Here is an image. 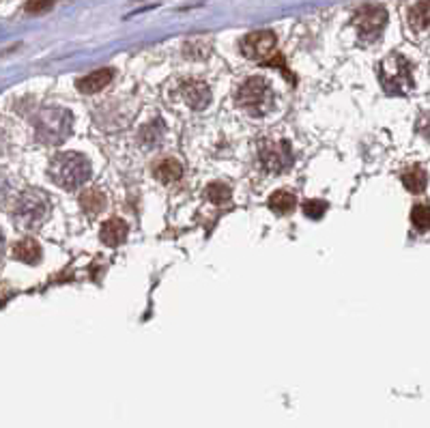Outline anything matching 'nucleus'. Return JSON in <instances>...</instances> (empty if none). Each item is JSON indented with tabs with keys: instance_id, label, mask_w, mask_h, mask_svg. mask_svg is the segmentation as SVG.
<instances>
[{
	"instance_id": "obj_17",
	"label": "nucleus",
	"mask_w": 430,
	"mask_h": 428,
	"mask_svg": "<svg viewBox=\"0 0 430 428\" xmlns=\"http://www.w3.org/2000/svg\"><path fill=\"white\" fill-rule=\"evenodd\" d=\"M411 22H413V26L415 28H428V0H422L419 5H415L413 7V11H411Z\"/></svg>"
},
{
	"instance_id": "obj_5",
	"label": "nucleus",
	"mask_w": 430,
	"mask_h": 428,
	"mask_svg": "<svg viewBox=\"0 0 430 428\" xmlns=\"http://www.w3.org/2000/svg\"><path fill=\"white\" fill-rule=\"evenodd\" d=\"M276 48V35L271 30H258V32H252L247 35L243 41H241V50L247 59H254V61H263L267 59Z\"/></svg>"
},
{
	"instance_id": "obj_19",
	"label": "nucleus",
	"mask_w": 430,
	"mask_h": 428,
	"mask_svg": "<svg viewBox=\"0 0 430 428\" xmlns=\"http://www.w3.org/2000/svg\"><path fill=\"white\" fill-rule=\"evenodd\" d=\"M325 209H327V204L321 202V200H312V202H308V204L304 207V211L308 213L310 218H321L323 213H325Z\"/></svg>"
},
{
	"instance_id": "obj_8",
	"label": "nucleus",
	"mask_w": 430,
	"mask_h": 428,
	"mask_svg": "<svg viewBox=\"0 0 430 428\" xmlns=\"http://www.w3.org/2000/svg\"><path fill=\"white\" fill-rule=\"evenodd\" d=\"M261 159L269 170H282L290 161V151L280 149V145H276V142H267L261 149Z\"/></svg>"
},
{
	"instance_id": "obj_4",
	"label": "nucleus",
	"mask_w": 430,
	"mask_h": 428,
	"mask_svg": "<svg viewBox=\"0 0 430 428\" xmlns=\"http://www.w3.org/2000/svg\"><path fill=\"white\" fill-rule=\"evenodd\" d=\"M237 102L243 110H247L254 116L265 114L274 106V93L269 82L265 78H250L241 87Z\"/></svg>"
},
{
	"instance_id": "obj_20",
	"label": "nucleus",
	"mask_w": 430,
	"mask_h": 428,
	"mask_svg": "<svg viewBox=\"0 0 430 428\" xmlns=\"http://www.w3.org/2000/svg\"><path fill=\"white\" fill-rule=\"evenodd\" d=\"M52 3H54V0H28L26 9H28L30 13H41V11L50 9V7H52Z\"/></svg>"
},
{
	"instance_id": "obj_12",
	"label": "nucleus",
	"mask_w": 430,
	"mask_h": 428,
	"mask_svg": "<svg viewBox=\"0 0 430 428\" xmlns=\"http://www.w3.org/2000/svg\"><path fill=\"white\" fill-rule=\"evenodd\" d=\"M183 97L194 110H200V108H204L209 104L211 93H209V89L204 87L202 82H188L185 89H183Z\"/></svg>"
},
{
	"instance_id": "obj_3",
	"label": "nucleus",
	"mask_w": 430,
	"mask_h": 428,
	"mask_svg": "<svg viewBox=\"0 0 430 428\" xmlns=\"http://www.w3.org/2000/svg\"><path fill=\"white\" fill-rule=\"evenodd\" d=\"M37 134L43 142L61 145L71 132V114L61 108H48L37 116Z\"/></svg>"
},
{
	"instance_id": "obj_21",
	"label": "nucleus",
	"mask_w": 430,
	"mask_h": 428,
	"mask_svg": "<svg viewBox=\"0 0 430 428\" xmlns=\"http://www.w3.org/2000/svg\"><path fill=\"white\" fill-rule=\"evenodd\" d=\"M3 245H5V241H3V235H0V254H3Z\"/></svg>"
},
{
	"instance_id": "obj_6",
	"label": "nucleus",
	"mask_w": 430,
	"mask_h": 428,
	"mask_svg": "<svg viewBox=\"0 0 430 428\" xmlns=\"http://www.w3.org/2000/svg\"><path fill=\"white\" fill-rule=\"evenodd\" d=\"M387 22V13L383 7H364L355 16V26L364 39H376Z\"/></svg>"
},
{
	"instance_id": "obj_10",
	"label": "nucleus",
	"mask_w": 430,
	"mask_h": 428,
	"mask_svg": "<svg viewBox=\"0 0 430 428\" xmlns=\"http://www.w3.org/2000/svg\"><path fill=\"white\" fill-rule=\"evenodd\" d=\"M127 239V224L118 218H112L108 220L104 226H102V241L106 245H121L123 241Z\"/></svg>"
},
{
	"instance_id": "obj_14",
	"label": "nucleus",
	"mask_w": 430,
	"mask_h": 428,
	"mask_svg": "<svg viewBox=\"0 0 430 428\" xmlns=\"http://www.w3.org/2000/svg\"><path fill=\"white\" fill-rule=\"evenodd\" d=\"M426 181H428L426 173H424V168H419V166L409 168V170H405V173H403V183H405V188L409 192H415V194L424 192L426 190Z\"/></svg>"
},
{
	"instance_id": "obj_1",
	"label": "nucleus",
	"mask_w": 430,
	"mask_h": 428,
	"mask_svg": "<svg viewBox=\"0 0 430 428\" xmlns=\"http://www.w3.org/2000/svg\"><path fill=\"white\" fill-rule=\"evenodd\" d=\"M50 177L63 190H75L91 177V161L82 153H61L50 164Z\"/></svg>"
},
{
	"instance_id": "obj_9",
	"label": "nucleus",
	"mask_w": 430,
	"mask_h": 428,
	"mask_svg": "<svg viewBox=\"0 0 430 428\" xmlns=\"http://www.w3.org/2000/svg\"><path fill=\"white\" fill-rule=\"evenodd\" d=\"M155 177L164 183H175L183 177V166L177 159L164 157L161 161L155 164Z\"/></svg>"
},
{
	"instance_id": "obj_13",
	"label": "nucleus",
	"mask_w": 430,
	"mask_h": 428,
	"mask_svg": "<svg viewBox=\"0 0 430 428\" xmlns=\"http://www.w3.org/2000/svg\"><path fill=\"white\" fill-rule=\"evenodd\" d=\"M13 259L22 261V263H28V265H35L39 259H41V247L35 239H22L20 243H16L13 247Z\"/></svg>"
},
{
	"instance_id": "obj_2",
	"label": "nucleus",
	"mask_w": 430,
	"mask_h": 428,
	"mask_svg": "<svg viewBox=\"0 0 430 428\" xmlns=\"http://www.w3.org/2000/svg\"><path fill=\"white\" fill-rule=\"evenodd\" d=\"M50 216V200L43 192H24L16 207V224L24 231H35Z\"/></svg>"
},
{
	"instance_id": "obj_7",
	"label": "nucleus",
	"mask_w": 430,
	"mask_h": 428,
	"mask_svg": "<svg viewBox=\"0 0 430 428\" xmlns=\"http://www.w3.org/2000/svg\"><path fill=\"white\" fill-rule=\"evenodd\" d=\"M112 82V69H99L89 75L78 80V91L80 93H99Z\"/></svg>"
},
{
	"instance_id": "obj_11",
	"label": "nucleus",
	"mask_w": 430,
	"mask_h": 428,
	"mask_svg": "<svg viewBox=\"0 0 430 428\" xmlns=\"http://www.w3.org/2000/svg\"><path fill=\"white\" fill-rule=\"evenodd\" d=\"M80 204H82V209L86 213H89V216H99V213L108 204V198H106V194L99 188H93V190H86L80 196Z\"/></svg>"
},
{
	"instance_id": "obj_15",
	"label": "nucleus",
	"mask_w": 430,
	"mask_h": 428,
	"mask_svg": "<svg viewBox=\"0 0 430 428\" xmlns=\"http://www.w3.org/2000/svg\"><path fill=\"white\" fill-rule=\"evenodd\" d=\"M295 196L290 192H276L271 198H269V207L274 213H280V216H286V213H290L295 209Z\"/></svg>"
},
{
	"instance_id": "obj_18",
	"label": "nucleus",
	"mask_w": 430,
	"mask_h": 428,
	"mask_svg": "<svg viewBox=\"0 0 430 428\" xmlns=\"http://www.w3.org/2000/svg\"><path fill=\"white\" fill-rule=\"evenodd\" d=\"M413 224L419 228V231H426L428 228V207L426 204H417L413 209Z\"/></svg>"
},
{
	"instance_id": "obj_16",
	"label": "nucleus",
	"mask_w": 430,
	"mask_h": 428,
	"mask_svg": "<svg viewBox=\"0 0 430 428\" xmlns=\"http://www.w3.org/2000/svg\"><path fill=\"white\" fill-rule=\"evenodd\" d=\"M204 194H207V198L213 200L215 204H224V202L231 200V190H228L224 183H213V185H209Z\"/></svg>"
}]
</instances>
